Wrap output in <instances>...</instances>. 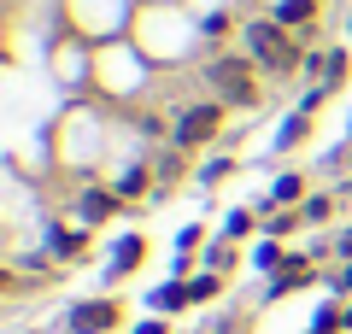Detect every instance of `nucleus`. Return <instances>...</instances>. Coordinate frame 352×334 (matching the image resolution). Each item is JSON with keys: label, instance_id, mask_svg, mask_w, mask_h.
<instances>
[{"label": "nucleus", "instance_id": "9", "mask_svg": "<svg viewBox=\"0 0 352 334\" xmlns=\"http://www.w3.org/2000/svg\"><path fill=\"white\" fill-rule=\"evenodd\" d=\"M153 182H159V176H153V164H129V170L118 176L112 188H118V199H124V205H129V199H141V194H147Z\"/></svg>", "mask_w": 352, "mask_h": 334}, {"label": "nucleus", "instance_id": "27", "mask_svg": "<svg viewBox=\"0 0 352 334\" xmlns=\"http://www.w3.org/2000/svg\"><path fill=\"white\" fill-rule=\"evenodd\" d=\"M335 258H352V229H340V235H335Z\"/></svg>", "mask_w": 352, "mask_h": 334}, {"label": "nucleus", "instance_id": "7", "mask_svg": "<svg viewBox=\"0 0 352 334\" xmlns=\"http://www.w3.org/2000/svg\"><path fill=\"white\" fill-rule=\"evenodd\" d=\"M141 258H147V241H141V235H124V241L112 247V270H106V276H112V282H124Z\"/></svg>", "mask_w": 352, "mask_h": 334}, {"label": "nucleus", "instance_id": "11", "mask_svg": "<svg viewBox=\"0 0 352 334\" xmlns=\"http://www.w3.org/2000/svg\"><path fill=\"white\" fill-rule=\"evenodd\" d=\"M317 18V0H276V24L282 30H311Z\"/></svg>", "mask_w": 352, "mask_h": 334}, {"label": "nucleus", "instance_id": "24", "mask_svg": "<svg viewBox=\"0 0 352 334\" xmlns=\"http://www.w3.org/2000/svg\"><path fill=\"white\" fill-rule=\"evenodd\" d=\"M141 135H147V141H159V135H170V129H164V118H153V111H141Z\"/></svg>", "mask_w": 352, "mask_h": 334}, {"label": "nucleus", "instance_id": "22", "mask_svg": "<svg viewBox=\"0 0 352 334\" xmlns=\"http://www.w3.org/2000/svg\"><path fill=\"white\" fill-rule=\"evenodd\" d=\"M329 293H335V299H346V293H352V258H340V264H335V276H329Z\"/></svg>", "mask_w": 352, "mask_h": 334}, {"label": "nucleus", "instance_id": "25", "mask_svg": "<svg viewBox=\"0 0 352 334\" xmlns=\"http://www.w3.org/2000/svg\"><path fill=\"white\" fill-rule=\"evenodd\" d=\"M200 241H206V229H182V235H176V252H182V258H188V252L200 247Z\"/></svg>", "mask_w": 352, "mask_h": 334}, {"label": "nucleus", "instance_id": "21", "mask_svg": "<svg viewBox=\"0 0 352 334\" xmlns=\"http://www.w3.org/2000/svg\"><path fill=\"white\" fill-rule=\"evenodd\" d=\"M229 258H235V241H217V247H206V270L223 276V270H229Z\"/></svg>", "mask_w": 352, "mask_h": 334}, {"label": "nucleus", "instance_id": "10", "mask_svg": "<svg viewBox=\"0 0 352 334\" xmlns=\"http://www.w3.org/2000/svg\"><path fill=\"white\" fill-rule=\"evenodd\" d=\"M194 305V293H188V282L176 276V282H164L159 293H153V311H164V317H176V311H188Z\"/></svg>", "mask_w": 352, "mask_h": 334}, {"label": "nucleus", "instance_id": "12", "mask_svg": "<svg viewBox=\"0 0 352 334\" xmlns=\"http://www.w3.org/2000/svg\"><path fill=\"white\" fill-rule=\"evenodd\" d=\"M258 229H264L270 241H288L294 229H305V217H300V211H288V205H282V211H270V217H264Z\"/></svg>", "mask_w": 352, "mask_h": 334}, {"label": "nucleus", "instance_id": "2", "mask_svg": "<svg viewBox=\"0 0 352 334\" xmlns=\"http://www.w3.org/2000/svg\"><path fill=\"white\" fill-rule=\"evenodd\" d=\"M258 65L247 59V53H235V59H217L212 71H206V82H212V94L223 100V106H258Z\"/></svg>", "mask_w": 352, "mask_h": 334}, {"label": "nucleus", "instance_id": "20", "mask_svg": "<svg viewBox=\"0 0 352 334\" xmlns=\"http://www.w3.org/2000/svg\"><path fill=\"white\" fill-rule=\"evenodd\" d=\"M252 223H258L252 211H229V217H223V241H241V235H252Z\"/></svg>", "mask_w": 352, "mask_h": 334}, {"label": "nucleus", "instance_id": "28", "mask_svg": "<svg viewBox=\"0 0 352 334\" xmlns=\"http://www.w3.org/2000/svg\"><path fill=\"white\" fill-rule=\"evenodd\" d=\"M135 334H164V322H141V329Z\"/></svg>", "mask_w": 352, "mask_h": 334}, {"label": "nucleus", "instance_id": "1", "mask_svg": "<svg viewBox=\"0 0 352 334\" xmlns=\"http://www.w3.org/2000/svg\"><path fill=\"white\" fill-rule=\"evenodd\" d=\"M241 41H247V59L258 65L264 76H288L294 65H305V59H300L305 41H300V36H288L276 18H252V24L241 30Z\"/></svg>", "mask_w": 352, "mask_h": 334}, {"label": "nucleus", "instance_id": "14", "mask_svg": "<svg viewBox=\"0 0 352 334\" xmlns=\"http://www.w3.org/2000/svg\"><path fill=\"white\" fill-rule=\"evenodd\" d=\"M188 293H194V305H212V299L223 293V276H217V270H200V276H188Z\"/></svg>", "mask_w": 352, "mask_h": 334}, {"label": "nucleus", "instance_id": "6", "mask_svg": "<svg viewBox=\"0 0 352 334\" xmlns=\"http://www.w3.org/2000/svg\"><path fill=\"white\" fill-rule=\"evenodd\" d=\"M112 211H124V199H118V188H88L82 199H76V217H82V229H100Z\"/></svg>", "mask_w": 352, "mask_h": 334}, {"label": "nucleus", "instance_id": "15", "mask_svg": "<svg viewBox=\"0 0 352 334\" xmlns=\"http://www.w3.org/2000/svg\"><path fill=\"white\" fill-rule=\"evenodd\" d=\"M270 199H276V205H305V176H276V188H270Z\"/></svg>", "mask_w": 352, "mask_h": 334}, {"label": "nucleus", "instance_id": "13", "mask_svg": "<svg viewBox=\"0 0 352 334\" xmlns=\"http://www.w3.org/2000/svg\"><path fill=\"white\" fill-rule=\"evenodd\" d=\"M346 71H352V53L346 47H323V82L340 88V82H346Z\"/></svg>", "mask_w": 352, "mask_h": 334}, {"label": "nucleus", "instance_id": "18", "mask_svg": "<svg viewBox=\"0 0 352 334\" xmlns=\"http://www.w3.org/2000/svg\"><path fill=\"white\" fill-rule=\"evenodd\" d=\"M300 217H305V223H323V217H335V194H305Z\"/></svg>", "mask_w": 352, "mask_h": 334}, {"label": "nucleus", "instance_id": "23", "mask_svg": "<svg viewBox=\"0 0 352 334\" xmlns=\"http://www.w3.org/2000/svg\"><path fill=\"white\" fill-rule=\"evenodd\" d=\"M229 170H235V159H212V164H206V170H200V182H206V188H212V182H223V176H229Z\"/></svg>", "mask_w": 352, "mask_h": 334}, {"label": "nucleus", "instance_id": "5", "mask_svg": "<svg viewBox=\"0 0 352 334\" xmlns=\"http://www.w3.org/2000/svg\"><path fill=\"white\" fill-rule=\"evenodd\" d=\"M311 252H288V258H282V270L270 276V287H264V299H282V293H294V287H311L317 282V270H311Z\"/></svg>", "mask_w": 352, "mask_h": 334}, {"label": "nucleus", "instance_id": "26", "mask_svg": "<svg viewBox=\"0 0 352 334\" xmlns=\"http://www.w3.org/2000/svg\"><path fill=\"white\" fill-rule=\"evenodd\" d=\"M223 30H229V12H217V18H206V36H212V41H223Z\"/></svg>", "mask_w": 352, "mask_h": 334}, {"label": "nucleus", "instance_id": "30", "mask_svg": "<svg viewBox=\"0 0 352 334\" xmlns=\"http://www.w3.org/2000/svg\"><path fill=\"white\" fill-rule=\"evenodd\" d=\"M346 329H352V305H346Z\"/></svg>", "mask_w": 352, "mask_h": 334}, {"label": "nucleus", "instance_id": "17", "mask_svg": "<svg viewBox=\"0 0 352 334\" xmlns=\"http://www.w3.org/2000/svg\"><path fill=\"white\" fill-rule=\"evenodd\" d=\"M82 247H88L82 229H53V252H59V258H82Z\"/></svg>", "mask_w": 352, "mask_h": 334}, {"label": "nucleus", "instance_id": "3", "mask_svg": "<svg viewBox=\"0 0 352 334\" xmlns=\"http://www.w3.org/2000/svg\"><path fill=\"white\" fill-rule=\"evenodd\" d=\"M223 100H200V106H188V111H182V118H176V124H170V141H176V147H206V141H217V129H223Z\"/></svg>", "mask_w": 352, "mask_h": 334}, {"label": "nucleus", "instance_id": "16", "mask_svg": "<svg viewBox=\"0 0 352 334\" xmlns=\"http://www.w3.org/2000/svg\"><path fill=\"white\" fill-rule=\"evenodd\" d=\"M305 135H311V111H294L288 124H282V135H276V147H300Z\"/></svg>", "mask_w": 352, "mask_h": 334}, {"label": "nucleus", "instance_id": "19", "mask_svg": "<svg viewBox=\"0 0 352 334\" xmlns=\"http://www.w3.org/2000/svg\"><path fill=\"white\" fill-rule=\"evenodd\" d=\"M282 258H288V252H282V241H270V235H264L258 247H252V264H258V270H276Z\"/></svg>", "mask_w": 352, "mask_h": 334}, {"label": "nucleus", "instance_id": "8", "mask_svg": "<svg viewBox=\"0 0 352 334\" xmlns=\"http://www.w3.org/2000/svg\"><path fill=\"white\" fill-rule=\"evenodd\" d=\"M182 170H188V147H164L159 159H153V176H159V188H170V182H182Z\"/></svg>", "mask_w": 352, "mask_h": 334}, {"label": "nucleus", "instance_id": "4", "mask_svg": "<svg viewBox=\"0 0 352 334\" xmlns=\"http://www.w3.org/2000/svg\"><path fill=\"white\" fill-rule=\"evenodd\" d=\"M71 334H112L118 329V299H82V305H71Z\"/></svg>", "mask_w": 352, "mask_h": 334}, {"label": "nucleus", "instance_id": "31", "mask_svg": "<svg viewBox=\"0 0 352 334\" xmlns=\"http://www.w3.org/2000/svg\"><path fill=\"white\" fill-rule=\"evenodd\" d=\"M311 334H323V329H311Z\"/></svg>", "mask_w": 352, "mask_h": 334}, {"label": "nucleus", "instance_id": "29", "mask_svg": "<svg viewBox=\"0 0 352 334\" xmlns=\"http://www.w3.org/2000/svg\"><path fill=\"white\" fill-rule=\"evenodd\" d=\"M340 199H352V176H346V182H340Z\"/></svg>", "mask_w": 352, "mask_h": 334}]
</instances>
